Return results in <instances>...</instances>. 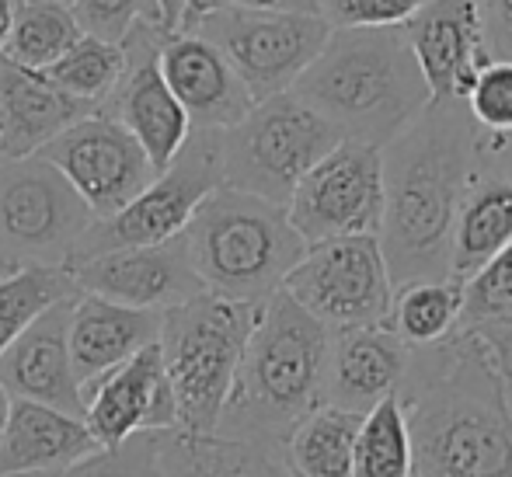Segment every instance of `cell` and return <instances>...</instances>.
I'll use <instances>...</instances> for the list:
<instances>
[{
    "label": "cell",
    "mask_w": 512,
    "mask_h": 477,
    "mask_svg": "<svg viewBox=\"0 0 512 477\" xmlns=\"http://www.w3.org/2000/svg\"><path fill=\"white\" fill-rule=\"evenodd\" d=\"M478 126L464 101H432L380 150V251L394 289L450 279L457 209L478 171Z\"/></svg>",
    "instance_id": "6da1fadb"
},
{
    "label": "cell",
    "mask_w": 512,
    "mask_h": 477,
    "mask_svg": "<svg viewBox=\"0 0 512 477\" xmlns=\"http://www.w3.org/2000/svg\"><path fill=\"white\" fill-rule=\"evenodd\" d=\"M398 397L415 477H512V415L467 331L411 349Z\"/></svg>",
    "instance_id": "7a4b0ae2"
},
{
    "label": "cell",
    "mask_w": 512,
    "mask_h": 477,
    "mask_svg": "<svg viewBox=\"0 0 512 477\" xmlns=\"http://www.w3.org/2000/svg\"><path fill=\"white\" fill-rule=\"evenodd\" d=\"M331 331L290 293H272L258 307L227 408L213 436L258 443L283 453L290 432L324 408Z\"/></svg>",
    "instance_id": "3957f363"
},
{
    "label": "cell",
    "mask_w": 512,
    "mask_h": 477,
    "mask_svg": "<svg viewBox=\"0 0 512 477\" xmlns=\"http://www.w3.org/2000/svg\"><path fill=\"white\" fill-rule=\"evenodd\" d=\"M342 140L384 150L432 105L401 28H331L324 49L293 84Z\"/></svg>",
    "instance_id": "277c9868"
},
{
    "label": "cell",
    "mask_w": 512,
    "mask_h": 477,
    "mask_svg": "<svg viewBox=\"0 0 512 477\" xmlns=\"http://www.w3.org/2000/svg\"><path fill=\"white\" fill-rule=\"evenodd\" d=\"M182 241L206 293L241 303H265L279 293L307 251L283 206L227 185L206 195Z\"/></svg>",
    "instance_id": "5b68a950"
},
{
    "label": "cell",
    "mask_w": 512,
    "mask_h": 477,
    "mask_svg": "<svg viewBox=\"0 0 512 477\" xmlns=\"http://www.w3.org/2000/svg\"><path fill=\"white\" fill-rule=\"evenodd\" d=\"M258 307L262 303L199 293L161 314L157 349H161L164 377L175 394L182 432H196V436L216 432L244 345L255 328Z\"/></svg>",
    "instance_id": "8992f818"
},
{
    "label": "cell",
    "mask_w": 512,
    "mask_h": 477,
    "mask_svg": "<svg viewBox=\"0 0 512 477\" xmlns=\"http://www.w3.org/2000/svg\"><path fill=\"white\" fill-rule=\"evenodd\" d=\"M338 143L342 133L286 91L258 101L237 126L216 133L220 178L227 189L286 209L307 171Z\"/></svg>",
    "instance_id": "52a82bcc"
},
{
    "label": "cell",
    "mask_w": 512,
    "mask_h": 477,
    "mask_svg": "<svg viewBox=\"0 0 512 477\" xmlns=\"http://www.w3.org/2000/svg\"><path fill=\"white\" fill-rule=\"evenodd\" d=\"M95 213L42 157L0 161V255L14 269H67Z\"/></svg>",
    "instance_id": "ba28073f"
},
{
    "label": "cell",
    "mask_w": 512,
    "mask_h": 477,
    "mask_svg": "<svg viewBox=\"0 0 512 477\" xmlns=\"http://www.w3.org/2000/svg\"><path fill=\"white\" fill-rule=\"evenodd\" d=\"M182 32L203 35L234 67L251 101L286 95L314 63L331 35L321 14L290 11H213L189 21Z\"/></svg>",
    "instance_id": "9c48e42d"
},
{
    "label": "cell",
    "mask_w": 512,
    "mask_h": 477,
    "mask_svg": "<svg viewBox=\"0 0 512 477\" xmlns=\"http://www.w3.org/2000/svg\"><path fill=\"white\" fill-rule=\"evenodd\" d=\"M223 185L220 178V150H216V133H199L192 129L182 154L154 178L129 206H122L108 220H95L88 234L81 237L77 251L67 265L84 262V258L105 255L119 248H150V244L175 241L185 234L196 209L203 206L209 192Z\"/></svg>",
    "instance_id": "30bf717a"
},
{
    "label": "cell",
    "mask_w": 512,
    "mask_h": 477,
    "mask_svg": "<svg viewBox=\"0 0 512 477\" xmlns=\"http://www.w3.org/2000/svg\"><path fill=\"white\" fill-rule=\"evenodd\" d=\"M283 293L328 331L387 324L394 303V283L377 237L307 244L304 258L286 276Z\"/></svg>",
    "instance_id": "8fae6325"
},
{
    "label": "cell",
    "mask_w": 512,
    "mask_h": 477,
    "mask_svg": "<svg viewBox=\"0 0 512 477\" xmlns=\"http://www.w3.org/2000/svg\"><path fill=\"white\" fill-rule=\"evenodd\" d=\"M286 220L304 244L377 237L384 220L380 147L342 140L314 164L286 202Z\"/></svg>",
    "instance_id": "7c38bea8"
},
{
    "label": "cell",
    "mask_w": 512,
    "mask_h": 477,
    "mask_svg": "<svg viewBox=\"0 0 512 477\" xmlns=\"http://www.w3.org/2000/svg\"><path fill=\"white\" fill-rule=\"evenodd\" d=\"M35 157L53 164L67 178V185L81 195L95 220L115 216L157 178L140 143L102 108L70 126L67 133H60Z\"/></svg>",
    "instance_id": "4fadbf2b"
},
{
    "label": "cell",
    "mask_w": 512,
    "mask_h": 477,
    "mask_svg": "<svg viewBox=\"0 0 512 477\" xmlns=\"http://www.w3.org/2000/svg\"><path fill=\"white\" fill-rule=\"evenodd\" d=\"M168 35L157 25H136L122 46H126V74L119 88L102 105L105 115H112L147 154L154 171L161 175L189 143L192 122L185 108L178 105L175 95L168 91L157 67V49Z\"/></svg>",
    "instance_id": "5bb4252c"
},
{
    "label": "cell",
    "mask_w": 512,
    "mask_h": 477,
    "mask_svg": "<svg viewBox=\"0 0 512 477\" xmlns=\"http://www.w3.org/2000/svg\"><path fill=\"white\" fill-rule=\"evenodd\" d=\"M67 276L74 279L77 293L102 296L108 303L133 310H157V314L206 293L192 272L182 237L150 244V248H119L84 258L67 265Z\"/></svg>",
    "instance_id": "9a60e30c"
},
{
    "label": "cell",
    "mask_w": 512,
    "mask_h": 477,
    "mask_svg": "<svg viewBox=\"0 0 512 477\" xmlns=\"http://www.w3.org/2000/svg\"><path fill=\"white\" fill-rule=\"evenodd\" d=\"M432 101H464L474 77L495 60L481 0H429L401 25Z\"/></svg>",
    "instance_id": "2e32d148"
},
{
    "label": "cell",
    "mask_w": 512,
    "mask_h": 477,
    "mask_svg": "<svg viewBox=\"0 0 512 477\" xmlns=\"http://www.w3.org/2000/svg\"><path fill=\"white\" fill-rule=\"evenodd\" d=\"M81 401L84 422L102 450H115L133 436H147V432L178 429L175 394L164 377L157 342L136 352L122 366H115L91 387H84Z\"/></svg>",
    "instance_id": "e0dca14e"
},
{
    "label": "cell",
    "mask_w": 512,
    "mask_h": 477,
    "mask_svg": "<svg viewBox=\"0 0 512 477\" xmlns=\"http://www.w3.org/2000/svg\"><path fill=\"white\" fill-rule=\"evenodd\" d=\"M70 307L74 296L46 307L0 356V387L14 401H35L46 408L84 418L81 383L70 363Z\"/></svg>",
    "instance_id": "ac0fdd59"
},
{
    "label": "cell",
    "mask_w": 512,
    "mask_h": 477,
    "mask_svg": "<svg viewBox=\"0 0 512 477\" xmlns=\"http://www.w3.org/2000/svg\"><path fill=\"white\" fill-rule=\"evenodd\" d=\"M157 67L199 133H223L255 108L234 67L196 32L168 35L157 49Z\"/></svg>",
    "instance_id": "d6986e66"
},
{
    "label": "cell",
    "mask_w": 512,
    "mask_h": 477,
    "mask_svg": "<svg viewBox=\"0 0 512 477\" xmlns=\"http://www.w3.org/2000/svg\"><path fill=\"white\" fill-rule=\"evenodd\" d=\"M411 345L401 342L387 324L331 331L324 404L370 415L384 397L401 394L408 377Z\"/></svg>",
    "instance_id": "ffe728a7"
},
{
    "label": "cell",
    "mask_w": 512,
    "mask_h": 477,
    "mask_svg": "<svg viewBox=\"0 0 512 477\" xmlns=\"http://www.w3.org/2000/svg\"><path fill=\"white\" fill-rule=\"evenodd\" d=\"M98 112L88 101L63 95L42 70L0 60V161H25Z\"/></svg>",
    "instance_id": "44dd1931"
},
{
    "label": "cell",
    "mask_w": 512,
    "mask_h": 477,
    "mask_svg": "<svg viewBox=\"0 0 512 477\" xmlns=\"http://www.w3.org/2000/svg\"><path fill=\"white\" fill-rule=\"evenodd\" d=\"M98 453L102 446L84 418L11 397V415L0 439V477L70 471Z\"/></svg>",
    "instance_id": "7402d4cb"
},
{
    "label": "cell",
    "mask_w": 512,
    "mask_h": 477,
    "mask_svg": "<svg viewBox=\"0 0 512 477\" xmlns=\"http://www.w3.org/2000/svg\"><path fill=\"white\" fill-rule=\"evenodd\" d=\"M157 335H161L157 310H133L108 303L102 296L77 293L70 307V363L81 390L154 345Z\"/></svg>",
    "instance_id": "603a6c76"
},
{
    "label": "cell",
    "mask_w": 512,
    "mask_h": 477,
    "mask_svg": "<svg viewBox=\"0 0 512 477\" xmlns=\"http://www.w3.org/2000/svg\"><path fill=\"white\" fill-rule=\"evenodd\" d=\"M481 157V154H478ZM512 244V164L481 157L457 209L450 244V279L467 283Z\"/></svg>",
    "instance_id": "cb8c5ba5"
},
{
    "label": "cell",
    "mask_w": 512,
    "mask_h": 477,
    "mask_svg": "<svg viewBox=\"0 0 512 477\" xmlns=\"http://www.w3.org/2000/svg\"><path fill=\"white\" fill-rule=\"evenodd\" d=\"M161 477H290L283 453L258 443L168 429L154 432Z\"/></svg>",
    "instance_id": "d4e9b609"
},
{
    "label": "cell",
    "mask_w": 512,
    "mask_h": 477,
    "mask_svg": "<svg viewBox=\"0 0 512 477\" xmlns=\"http://www.w3.org/2000/svg\"><path fill=\"white\" fill-rule=\"evenodd\" d=\"M363 415L342 408H317L283 443V467L290 477H352V446Z\"/></svg>",
    "instance_id": "484cf974"
},
{
    "label": "cell",
    "mask_w": 512,
    "mask_h": 477,
    "mask_svg": "<svg viewBox=\"0 0 512 477\" xmlns=\"http://www.w3.org/2000/svg\"><path fill=\"white\" fill-rule=\"evenodd\" d=\"M81 39L70 4L63 0H14L0 60L25 70H46Z\"/></svg>",
    "instance_id": "4316f807"
},
{
    "label": "cell",
    "mask_w": 512,
    "mask_h": 477,
    "mask_svg": "<svg viewBox=\"0 0 512 477\" xmlns=\"http://www.w3.org/2000/svg\"><path fill=\"white\" fill-rule=\"evenodd\" d=\"M460 310H464V283L457 279L411 283L394 289L387 328L411 349H429L460 328Z\"/></svg>",
    "instance_id": "83f0119b"
},
{
    "label": "cell",
    "mask_w": 512,
    "mask_h": 477,
    "mask_svg": "<svg viewBox=\"0 0 512 477\" xmlns=\"http://www.w3.org/2000/svg\"><path fill=\"white\" fill-rule=\"evenodd\" d=\"M411 436L401 397H384L370 415H363L352 446V477H411Z\"/></svg>",
    "instance_id": "f1b7e54d"
},
{
    "label": "cell",
    "mask_w": 512,
    "mask_h": 477,
    "mask_svg": "<svg viewBox=\"0 0 512 477\" xmlns=\"http://www.w3.org/2000/svg\"><path fill=\"white\" fill-rule=\"evenodd\" d=\"M42 74H46L63 95L102 108L105 101L112 98V91L119 88L122 74H126V46L81 35V39H77L53 67L42 70Z\"/></svg>",
    "instance_id": "f546056e"
},
{
    "label": "cell",
    "mask_w": 512,
    "mask_h": 477,
    "mask_svg": "<svg viewBox=\"0 0 512 477\" xmlns=\"http://www.w3.org/2000/svg\"><path fill=\"white\" fill-rule=\"evenodd\" d=\"M67 296H77V286L67 276V269L28 265V269L0 279V356L21 335L25 324H32L42 310L67 300Z\"/></svg>",
    "instance_id": "4dcf8cb0"
},
{
    "label": "cell",
    "mask_w": 512,
    "mask_h": 477,
    "mask_svg": "<svg viewBox=\"0 0 512 477\" xmlns=\"http://www.w3.org/2000/svg\"><path fill=\"white\" fill-rule=\"evenodd\" d=\"M506 321H512V244L467 279L464 310H460V328Z\"/></svg>",
    "instance_id": "1f68e13d"
},
{
    "label": "cell",
    "mask_w": 512,
    "mask_h": 477,
    "mask_svg": "<svg viewBox=\"0 0 512 477\" xmlns=\"http://www.w3.org/2000/svg\"><path fill=\"white\" fill-rule=\"evenodd\" d=\"M70 14H74L81 35L115 42V46H122V42L133 35L136 25L161 28V14H157L154 0H74V4H70Z\"/></svg>",
    "instance_id": "d6a6232c"
},
{
    "label": "cell",
    "mask_w": 512,
    "mask_h": 477,
    "mask_svg": "<svg viewBox=\"0 0 512 477\" xmlns=\"http://www.w3.org/2000/svg\"><path fill=\"white\" fill-rule=\"evenodd\" d=\"M474 126L488 136H512V60H492L464 98Z\"/></svg>",
    "instance_id": "836d02e7"
},
{
    "label": "cell",
    "mask_w": 512,
    "mask_h": 477,
    "mask_svg": "<svg viewBox=\"0 0 512 477\" xmlns=\"http://www.w3.org/2000/svg\"><path fill=\"white\" fill-rule=\"evenodd\" d=\"M25 477H161L154 432H147V436H133L129 443L115 446V450H102L98 457L84 460V464L70 467V471L25 474Z\"/></svg>",
    "instance_id": "e575fe53"
},
{
    "label": "cell",
    "mask_w": 512,
    "mask_h": 477,
    "mask_svg": "<svg viewBox=\"0 0 512 477\" xmlns=\"http://www.w3.org/2000/svg\"><path fill=\"white\" fill-rule=\"evenodd\" d=\"M429 0H317L331 28H401Z\"/></svg>",
    "instance_id": "d590c367"
},
{
    "label": "cell",
    "mask_w": 512,
    "mask_h": 477,
    "mask_svg": "<svg viewBox=\"0 0 512 477\" xmlns=\"http://www.w3.org/2000/svg\"><path fill=\"white\" fill-rule=\"evenodd\" d=\"M478 342L481 356H485L488 370H492L495 383H499V394L506 401L512 415V321L506 324H481V328H460Z\"/></svg>",
    "instance_id": "8d00e7d4"
},
{
    "label": "cell",
    "mask_w": 512,
    "mask_h": 477,
    "mask_svg": "<svg viewBox=\"0 0 512 477\" xmlns=\"http://www.w3.org/2000/svg\"><path fill=\"white\" fill-rule=\"evenodd\" d=\"M213 11H290V14H321L317 11V0H189L185 7L182 28L189 21L203 18ZM178 28V32H182Z\"/></svg>",
    "instance_id": "74e56055"
},
{
    "label": "cell",
    "mask_w": 512,
    "mask_h": 477,
    "mask_svg": "<svg viewBox=\"0 0 512 477\" xmlns=\"http://www.w3.org/2000/svg\"><path fill=\"white\" fill-rule=\"evenodd\" d=\"M488 49L495 60H512V0H481Z\"/></svg>",
    "instance_id": "f35d334b"
},
{
    "label": "cell",
    "mask_w": 512,
    "mask_h": 477,
    "mask_svg": "<svg viewBox=\"0 0 512 477\" xmlns=\"http://www.w3.org/2000/svg\"><path fill=\"white\" fill-rule=\"evenodd\" d=\"M157 4V14H161V28L168 35H175L182 28V18H185V7L189 0H154Z\"/></svg>",
    "instance_id": "ab89813d"
},
{
    "label": "cell",
    "mask_w": 512,
    "mask_h": 477,
    "mask_svg": "<svg viewBox=\"0 0 512 477\" xmlns=\"http://www.w3.org/2000/svg\"><path fill=\"white\" fill-rule=\"evenodd\" d=\"M11 11H14V0H0V56H4L7 28H11Z\"/></svg>",
    "instance_id": "60d3db41"
},
{
    "label": "cell",
    "mask_w": 512,
    "mask_h": 477,
    "mask_svg": "<svg viewBox=\"0 0 512 477\" xmlns=\"http://www.w3.org/2000/svg\"><path fill=\"white\" fill-rule=\"evenodd\" d=\"M7 415H11V394L0 387V439H4V425H7Z\"/></svg>",
    "instance_id": "b9f144b4"
},
{
    "label": "cell",
    "mask_w": 512,
    "mask_h": 477,
    "mask_svg": "<svg viewBox=\"0 0 512 477\" xmlns=\"http://www.w3.org/2000/svg\"><path fill=\"white\" fill-rule=\"evenodd\" d=\"M14 272H18V269H14V265H11V262H7V258H4V255H0V279L14 276Z\"/></svg>",
    "instance_id": "7bdbcfd3"
},
{
    "label": "cell",
    "mask_w": 512,
    "mask_h": 477,
    "mask_svg": "<svg viewBox=\"0 0 512 477\" xmlns=\"http://www.w3.org/2000/svg\"><path fill=\"white\" fill-rule=\"evenodd\" d=\"M63 4H74V0H63Z\"/></svg>",
    "instance_id": "ee69618b"
},
{
    "label": "cell",
    "mask_w": 512,
    "mask_h": 477,
    "mask_svg": "<svg viewBox=\"0 0 512 477\" xmlns=\"http://www.w3.org/2000/svg\"><path fill=\"white\" fill-rule=\"evenodd\" d=\"M411 477H415V474H411Z\"/></svg>",
    "instance_id": "f6af8a7d"
}]
</instances>
